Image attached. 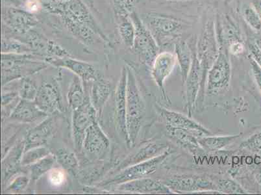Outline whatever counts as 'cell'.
Instances as JSON below:
<instances>
[{
  "mask_svg": "<svg viewBox=\"0 0 261 195\" xmlns=\"http://www.w3.org/2000/svg\"><path fill=\"white\" fill-rule=\"evenodd\" d=\"M161 115L167 121L168 125L171 127L181 128L194 135L204 136L211 134L210 131L206 129L195 121L189 119L188 117L181 113L171 111L167 109L161 108Z\"/></svg>",
  "mask_w": 261,
  "mask_h": 195,
  "instance_id": "8fae6325",
  "label": "cell"
},
{
  "mask_svg": "<svg viewBox=\"0 0 261 195\" xmlns=\"http://www.w3.org/2000/svg\"><path fill=\"white\" fill-rule=\"evenodd\" d=\"M28 179L26 177H20L16 179L9 189L12 191H20L27 185Z\"/></svg>",
  "mask_w": 261,
  "mask_h": 195,
  "instance_id": "e575fe53",
  "label": "cell"
},
{
  "mask_svg": "<svg viewBox=\"0 0 261 195\" xmlns=\"http://www.w3.org/2000/svg\"><path fill=\"white\" fill-rule=\"evenodd\" d=\"M167 145L162 143H151L141 149L135 155L125 161L123 164V167H128V166L134 165L135 164L142 162V161L149 160L151 158L161 155L163 151L167 148Z\"/></svg>",
  "mask_w": 261,
  "mask_h": 195,
  "instance_id": "d6986e66",
  "label": "cell"
},
{
  "mask_svg": "<svg viewBox=\"0 0 261 195\" xmlns=\"http://www.w3.org/2000/svg\"><path fill=\"white\" fill-rule=\"evenodd\" d=\"M50 180L51 183L55 185H59L63 183L64 179H65V175L62 173V171L56 169L54 170L53 172L51 173Z\"/></svg>",
  "mask_w": 261,
  "mask_h": 195,
  "instance_id": "d590c367",
  "label": "cell"
},
{
  "mask_svg": "<svg viewBox=\"0 0 261 195\" xmlns=\"http://www.w3.org/2000/svg\"><path fill=\"white\" fill-rule=\"evenodd\" d=\"M148 25L151 34L159 38L174 36L181 32L182 25L180 21L170 16L149 14L146 16Z\"/></svg>",
  "mask_w": 261,
  "mask_h": 195,
  "instance_id": "ba28073f",
  "label": "cell"
},
{
  "mask_svg": "<svg viewBox=\"0 0 261 195\" xmlns=\"http://www.w3.org/2000/svg\"><path fill=\"white\" fill-rule=\"evenodd\" d=\"M49 63L54 65L63 66L70 69L73 72L76 74L83 80H96L95 70L93 66L89 64L84 63L73 59H49Z\"/></svg>",
  "mask_w": 261,
  "mask_h": 195,
  "instance_id": "2e32d148",
  "label": "cell"
},
{
  "mask_svg": "<svg viewBox=\"0 0 261 195\" xmlns=\"http://www.w3.org/2000/svg\"><path fill=\"white\" fill-rule=\"evenodd\" d=\"M232 21L233 20H232L228 16H225L224 19V38L227 41L231 42V44L234 42H240V39H241L239 28Z\"/></svg>",
  "mask_w": 261,
  "mask_h": 195,
  "instance_id": "f1b7e54d",
  "label": "cell"
},
{
  "mask_svg": "<svg viewBox=\"0 0 261 195\" xmlns=\"http://www.w3.org/2000/svg\"><path fill=\"white\" fill-rule=\"evenodd\" d=\"M250 59V64L251 66V69H252L254 77L257 82L258 88L261 92V67L258 65L257 62L255 61L252 57L250 56L249 57Z\"/></svg>",
  "mask_w": 261,
  "mask_h": 195,
  "instance_id": "d6a6232c",
  "label": "cell"
},
{
  "mask_svg": "<svg viewBox=\"0 0 261 195\" xmlns=\"http://www.w3.org/2000/svg\"><path fill=\"white\" fill-rule=\"evenodd\" d=\"M32 149V151L25 152V154L23 155L22 159L23 165L36 163L38 161L50 154L48 150L43 148V147H37V148Z\"/></svg>",
  "mask_w": 261,
  "mask_h": 195,
  "instance_id": "4316f807",
  "label": "cell"
},
{
  "mask_svg": "<svg viewBox=\"0 0 261 195\" xmlns=\"http://www.w3.org/2000/svg\"><path fill=\"white\" fill-rule=\"evenodd\" d=\"M37 88L32 80L23 78L20 83L19 95L22 99L28 101H35L38 92Z\"/></svg>",
  "mask_w": 261,
  "mask_h": 195,
  "instance_id": "83f0119b",
  "label": "cell"
},
{
  "mask_svg": "<svg viewBox=\"0 0 261 195\" xmlns=\"http://www.w3.org/2000/svg\"><path fill=\"white\" fill-rule=\"evenodd\" d=\"M169 154L168 151L155 158L128 166L123 172L116 175L115 178L108 183L109 184L120 185L130 181L146 178L147 176L155 173L158 166Z\"/></svg>",
  "mask_w": 261,
  "mask_h": 195,
  "instance_id": "277c9868",
  "label": "cell"
},
{
  "mask_svg": "<svg viewBox=\"0 0 261 195\" xmlns=\"http://www.w3.org/2000/svg\"><path fill=\"white\" fill-rule=\"evenodd\" d=\"M35 102L47 115L60 112L65 109L58 87L51 83H44L40 87Z\"/></svg>",
  "mask_w": 261,
  "mask_h": 195,
  "instance_id": "52a82bcc",
  "label": "cell"
},
{
  "mask_svg": "<svg viewBox=\"0 0 261 195\" xmlns=\"http://www.w3.org/2000/svg\"><path fill=\"white\" fill-rule=\"evenodd\" d=\"M120 191L135 192H155V193H170L172 190L165 184L150 178H139L123 183L119 186Z\"/></svg>",
  "mask_w": 261,
  "mask_h": 195,
  "instance_id": "7c38bea8",
  "label": "cell"
},
{
  "mask_svg": "<svg viewBox=\"0 0 261 195\" xmlns=\"http://www.w3.org/2000/svg\"><path fill=\"white\" fill-rule=\"evenodd\" d=\"M217 188L220 191L227 192L229 193H245L243 188L232 180L219 181Z\"/></svg>",
  "mask_w": 261,
  "mask_h": 195,
  "instance_id": "1f68e13d",
  "label": "cell"
},
{
  "mask_svg": "<svg viewBox=\"0 0 261 195\" xmlns=\"http://www.w3.org/2000/svg\"><path fill=\"white\" fill-rule=\"evenodd\" d=\"M254 9L257 11L261 17V0H253Z\"/></svg>",
  "mask_w": 261,
  "mask_h": 195,
  "instance_id": "74e56055",
  "label": "cell"
},
{
  "mask_svg": "<svg viewBox=\"0 0 261 195\" xmlns=\"http://www.w3.org/2000/svg\"><path fill=\"white\" fill-rule=\"evenodd\" d=\"M170 189L177 191L194 192L201 190H215L217 185L206 178L199 177H179L171 178L165 183Z\"/></svg>",
  "mask_w": 261,
  "mask_h": 195,
  "instance_id": "30bf717a",
  "label": "cell"
},
{
  "mask_svg": "<svg viewBox=\"0 0 261 195\" xmlns=\"http://www.w3.org/2000/svg\"><path fill=\"white\" fill-rule=\"evenodd\" d=\"M73 111V137L75 147L77 149H80L84 143L87 128L96 121L97 111L89 99H86L85 103L79 108Z\"/></svg>",
  "mask_w": 261,
  "mask_h": 195,
  "instance_id": "5b68a950",
  "label": "cell"
},
{
  "mask_svg": "<svg viewBox=\"0 0 261 195\" xmlns=\"http://www.w3.org/2000/svg\"><path fill=\"white\" fill-rule=\"evenodd\" d=\"M167 130L170 136L174 138L182 146L187 147L189 149L192 148L196 149L200 147L198 140L196 139L195 137L192 136L194 134L188 132V131L179 128L171 127L170 125L168 126Z\"/></svg>",
  "mask_w": 261,
  "mask_h": 195,
  "instance_id": "603a6c76",
  "label": "cell"
},
{
  "mask_svg": "<svg viewBox=\"0 0 261 195\" xmlns=\"http://www.w3.org/2000/svg\"><path fill=\"white\" fill-rule=\"evenodd\" d=\"M239 135L232 136L207 137L198 139L199 144L207 151H217L236 141Z\"/></svg>",
  "mask_w": 261,
  "mask_h": 195,
  "instance_id": "44dd1931",
  "label": "cell"
},
{
  "mask_svg": "<svg viewBox=\"0 0 261 195\" xmlns=\"http://www.w3.org/2000/svg\"><path fill=\"white\" fill-rule=\"evenodd\" d=\"M121 35L128 46H132L134 44L135 29L134 25L127 19H124L120 25Z\"/></svg>",
  "mask_w": 261,
  "mask_h": 195,
  "instance_id": "f546056e",
  "label": "cell"
},
{
  "mask_svg": "<svg viewBox=\"0 0 261 195\" xmlns=\"http://www.w3.org/2000/svg\"><path fill=\"white\" fill-rule=\"evenodd\" d=\"M132 20L135 29V51L148 65H150L158 56V45L151 33L143 25L135 14H133Z\"/></svg>",
  "mask_w": 261,
  "mask_h": 195,
  "instance_id": "3957f363",
  "label": "cell"
},
{
  "mask_svg": "<svg viewBox=\"0 0 261 195\" xmlns=\"http://www.w3.org/2000/svg\"><path fill=\"white\" fill-rule=\"evenodd\" d=\"M56 156L51 154L45 157V158L38 161L37 162L33 163L30 167L32 178L33 180H39L44 174L51 169L56 160Z\"/></svg>",
  "mask_w": 261,
  "mask_h": 195,
  "instance_id": "cb8c5ba5",
  "label": "cell"
},
{
  "mask_svg": "<svg viewBox=\"0 0 261 195\" xmlns=\"http://www.w3.org/2000/svg\"><path fill=\"white\" fill-rule=\"evenodd\" d=\"M201 72L200 62L196 57L192 61L191 70L187 77V99H188V105L192 108L194 102L196 101L198 94L199 88V80Z\"/></svg>",
  "mask_w": 261,
  "mask_h": 195,
  "instance_id": "e0dca14e",
  "label": "cell"
},
{
  "mask_svg": "<svg viewBox=\"0 0 261 195\" xmlns=\"http://www.w3.org/2000/svg\"><path fill=\"white\" fill-rule=\"evenodd\" d=\"M82 80L79 76H75L68 90V102L73 110L79 108L86 101Z\"/></svg>",
  "mask_w": 261,
  "mask_h": 195,
  "instance_id": "ffe728a7",
  "label": "cell"
},
{
  "mask_svg": "<svg viewBox=\"0 0 261 195\" xmlns=\"http://www.w3.org/2000/svg\"><path fill=\"white\" fill-rule=\"evenodd\" d=\"M176 61V56L167 52L159 54L154 60L152 76L154 80L161 89L163 90L164 82L172 72Z\"/></svg>",
  "mask_w": 261,
  "mask_h": 195,
  "instance_id": "4fadbf2b",
  "label": "cell"
},
{
  "mask_svg": "<svg viewBox=\"0 0 261 195\" xmlns=\"http://www.w3.org/2000/svg\"><path fill=\"white\" fill-rule=\"evenodd\" d=\"M127 68H123L115 93V116L116 128L119 135L130 147L126 125Z\"/></svg>",
  "mask_w": 261,
  "mask_h": 195,
  "instance_id": "8992f818",
  "label": "cell"
},
{
  "mask_svg": "<svg viewBox=\"0 0 261 195\" xmlns=\"http://www.w3.org/2000/svg\"><path fill=\"white\" fill-rule=\"evenodd\" d=\"M249 49H250V56L255 59L261 67V49L258 46L257 42H250L249 44Z\"/></svg>",
  "mask_w": 261,
  "mask_h": 195,
  "instance_id": "836d02e7",
  "label": "cell"
},
{
  "mask_svg": "<svg viewBox=\"0 0 261 195\" xmlns=\"http://www.w3.org/2000/svg\"><path fill=\"white\" fill-rule=\"evenodd\" d=\"M172 1H187V0H172Z\"/></svg>",
  "mask_w": 261,
  "mask_h": 195,
  "instance_id": "ab89813d",
  "label": "cell"
},
{
  "mask_svg": "<svg viewBox=\"0 0 261 195\" xmlns=\"http://www.w3.org/2000/svg\"><path fill=\"white\" fill-rule=\"evenodd\" d=\"M256 42H257L258 46H259L260 48L261 49V40H256Z\"/></svg>",
  "mask_w": 261,
  "mask_h": 195,
  "instance_id": "f35d334b",
  "label": "cell"
},
{
  "mask_svg": "<svg viewBox=\"0 0 261 195\" xmlns=\"http://www.w3.org/2000/svg\"><path fill=\"white\" fill-rule=\"evenodd\" d=\"M231 65L228 56L220 52L208 74L207 93L217 95L222 93L229 86Z\"/></svg>",
  "mask_w": 261,
  "mask_h": 195,
  "instance_id": "7a4b0ae2",
  "label": "cell"
},
{
  "mask_svg": "<svg viewBox=\"0 0 261 195\" xmlns=\"http://www.w3.org/2000/svg\"><path fill=\"white\" fill-rule=\"evenodd\" d=\"M83 145L89 154L100 156L109 149L110 142L96 121L85 132Z\"/></svg>",
  "mask_w": 261,
  "mask_h": 195,
  "instance_id": "9c48e42d",
  "label": "cell"
},
{
  "mask_svg": "<svg viewBox=\"0 0 261 195\" xmlns=\"http://www.w3.org/2000/svg\"><path fill=\"white\" fill-rule=\"evenodd\" d=\"M241 147L255 153L261 154V132L257 133L243 142Z\"/></svg>",
  "mask_w": 261,
  "mask_h": 195,
  "instance_id": "4dcf8cb0",
  "label": "cell"
},
{
  "mask_svg": "<svg viewBox=\"0 0 261 195\" xmlns=\"http://www.w3.org/2000/svg\"><path fill=\"white\" fill-rule=\"evenodd\" d=\"M92 89L91 102L97 112H100L111 92V84L103 79H96Z\"/></svg>",
  "mask_w": 261,
  "mask_h": 195,
  "instance_id": "ac0fdd59",
  "label": "cell"
},
{
  "mask_svg": "<svg viewBox=\"0 0 261 195\" xmlns=\"http://www.w3.org/2000/svg\"><path fill=\"white\" fill-rule=\"evenodd\" d=\"M244 51V46L241 42H234L230 45V52L232 54L237 55Z\"/></svg>",
  "mask_w": 261,
  "mask_h": 195,
  "instance_id": "8d00e7d4",
  "label": "cell"
},
{
  "mask_svg": "<svg viewBox=\"0 0 261 195\" xmlns=\"http://www.w3.org/2000/svg\"><path fill=\"white\" fill-rule=\"evenodd\" d=\"M243 15L244 20L248 23L253 30L260 31L261 29V17L258 15L257 11L248 5H244L243 9Z\"/></svg>",
  "mask_w": 261,
  "mask_h": 195,
  "instance_id": "d4e9b609",
  "label": "cell"
},
{
  "mask_svg": "<svg viewBox=\"0 0 261 195\" xmlns=\"http://www.w3.org/2000/svg\"><path fill=\"white\" fill-rule=\"evenodd\" d=\"M127 70L126 125L130 145L133 146L141 129L146 108L134 73L129 68Z\"/></svg>",
  "mask_w": 261,
  "mask_h": 195,
  "instance_id": "6da1fadb",
  "label": "cell"
},
{
  "mask_svg": "<svg viewBox=\"0 0 261 195\" xmlns=\"http://www.w3.org/2000/svg\"><path fill=\"white\" fill-rule=\"evenodd\" d=\"M54 129L53 118L45 120L37 127L30 130L27 135L25 144V152L37 148L44 144L51 136Z\"/></svg>",
  "mask_w": 261,
  "mask_h": 195,
  "instance_id": "5bb4252c",
  "label": "cell"
},
{
  "mask_svg": "<svg viewBox=\"0 0 261 195\" xmlns=\"http://www.w3.org/2000/svg\"><path fill=\"white\" fill-rule=\"evenodd\" d=\"M47 113L39 108L35 102L22 99L14 109L11 118L22 123H33L47 117Z\"/></svg>",
  "mask_w": 261,
  "mask_h": 195,
  "instance_id": "9a60e30c",
  "label": "cell"
},
{
  "mask_svg": "<svg viewBox=\"0 0 261 195\" xmlns=\"http://www.w3.org/2000/svg\"><path fill=\"white\" fill-rule=\"evenodd\" d=\"M177 59L181 66L184 82L187 80L191 68V54L188 45L185 41L178 42L175 45Z\"/></svg>",
  "mask_w": 261,
  "mask_h": 195,
  "instance_id": "7402d4cb",
  "label": "cell"
},
{
  "mask_svg": "<svg viewBox=\"0 0 261 195\" xmlns=\"http://www.w3.org/2000/svg\"><path fill=\"white\" fill-rule=\"evenodd\" d=\"M56 158L58 163H60L63 168L68 170H73L76 168L77 161L72 152L66 149H61L57 152Z\"/></svg>",
  "mask_w": 261,
  "mask_h": 195,
  "instance_id": "484cf974",
  "label": "cell"
}]
</instances>
